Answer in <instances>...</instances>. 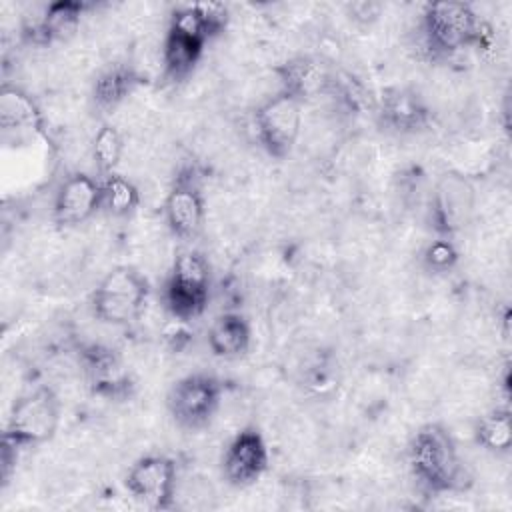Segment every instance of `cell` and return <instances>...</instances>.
I'll list each match as a JSON object with an SVG mask.
<instances>
[{
  "mask_svg": "<svg viewBox=\"0 0 512 512\" xmlns=\"http://www.w3.org/2000/svg\"><path fill=\"white\" fill-rule=\"evenodd\" d=\"M408 456L416 480L428 492H458L472 482L454 440L440 424L422 426L410 442Z\"/></svg>",
  "mask_w": 512,
  "mask_h": 512,
  "instance_id": "cell-1",
  "label": "cell"
},
{
  "mask_svg": "<svg viewBox=\"0 0 512 512\" xmlns=\"http://www.w3.org/2000/svg\"><path fill=\"white\" fill-rule=\"evenodd\" d=\"M426 44L436 54H454L468 46L484 44L488 36L486 24L466 2H432L422 14Z\"/></svg>",
  "mask_w": 512,
  "mask_h": 512,
  "instance_id": "cell-2",
  "label": "cell"
},
{
  "mask_svg": "<svg viewBox=\"0 0 512 512\" xmlns=\"http://www.w3.org/2000/svg\"><path fill=\"white\" fill-rule=\"evenodd\" d=\"M58 424L60 400L48 386H40L12 404L2 440L18 450L38 446L54 438Z\"/></svg>",
  "mask_w": 512,
  "mask_h": 512,
  "instance_id": "cell-3",
  "label": "cell"
},
{
  "mask_svg": "<svg viewBox=\"0 0 512 512\" xmlns=\"http://www.w3.org/2000/svg\"><path fill=\"white\" fill-rule=\"evenodd\" d=\"M150 292L148 280L132 266L110 270L92 292V312L100 322L122 326L136 320Z\"/></svg>",
  "mask_w": 512,
  "mask_h": 512,
  "instance_id": "cell-4",
  "label": "cell"
},
{
  "mask_svg": "<svg viewBox=\"0 0 512 512\" xmlns=\"http://www.w3.org/2000/svg\"><path fill=\"white\" fill-rule=\"evenodd\" d=\"M210 294V268L196 250H184L174 258L172 272L164 286V306L176 320L198 318Z\"/></svg>",
  "mask_w": 512,
  "mask_h": 512,
  "instance_id": "cell-5",
  "label": "cell"
},
{
  "mask_svg": "<svg viewBox=\"0 0 512 512\" xmlns=\"http://www.w3.org/2000/svg\"><path fill=\"white\" fill-rule=\"evenodd\" d=\"M254 126L260 146L272 158H286L296 146L302 128V102L278 90L254 112Z\"/></svg>",
  "mask_w": 512,
  "mask_h": 512,
  "instance_id": "cell-6",
  "label": "cell"
},
{
  "mask_svg": "<svg viewBox=\"0 0 512 512\" xmlns=\"http://www.w3.org/2000/svg\"><path fill=\"white\" fill-rule=\"evenodd\" d=\"M222 384L212 374L194 372L180 378L168 392L166 406L178 426L204 428L220 408Z\"/></svg>",
  "mask_w": 512,
  "mask_h": 512,
  "instance_id": "cell-7",
  "label": "cell"
},
{
  "mask_svg": "<svg viewBox=\"0 0 512 512\" xmlns=\"http://www.w3.org/2000/svg\"><path fill=\"white\" fill-rule=\"evenodd\" d=\"M128 492L152 510H168L176 496V462L162 454L138 458L124 480Z\"/></svg>",
  "mask_w": 512,
  "mask_h": 512,
  "instance_id": "cell-8",
  "label": "cell"
},
{
  "mask_svg": "<svg viewBox=\"0 0 512 512\" xmlns=\"http://www.w3.org/2000/svg\"><path fill=\"white\" fill-rule=\"evenodd\" d=\"M476 192L468 178L446 172L432 194V224L440 238H452L464 230L474 214Z\"/></svg>",
  "mask_w": 512,
  "mask_h": 512,
  "instance_id": "cell-9",
  "label": "cell"
},
{
  "mask_svg": "<svg viewBox=\"0 0 512 512\" xmlns=\"http://www.w3.org/2000/svg\"><path fill=\"white\" fill-rule=\"evenodd\" d=\"M270 454L264 436L248 426L240 430L222 456V476L228 484L244 488L254 484L268 468Z\"/></svg>",
  "mask_w": 512,
  "mask_h": 512,
  "instance_id": "cell-10",
  "label": "cell"
},
{
  "mask_svg": "<svg viewBox=\"0 0 512 512\" xmlns=\"http://www.w3.org/2000/svg\"><path fill=\"white\" fill-rule=\"evenodd\" d=\"M164 216L174 236L190 240L200 234L204 226L206 206L202 190L192 170L180 172L176 176L164 202Z\"/></svg>",
  "mask_w": 512,
  "mask_h": 512,
  "instance_id": "cell-11",
  "label": "cell"
},
{
  "mask_svg": "<svg viewBox=\"0 0 512 512\" xmlns=\"http://www.w3.org/2000/svg\"><path fill=\"white\" fill-rule=\"evenodd\" d=\"M102 208V182L74 172L56 190L52 216L58 226H78Z\"/></svg>",
  "mask_w": 512,
  "mask_h": 512,
  "instance_id": "cell-12",
  "label": "cell"
},
{
  "mask_svg": "<svg viewBox=\"0 0 512 512\" xmlns=\"http://www.w3.org/2000/svg\"><path fill=\"white\" fill-rule=\"evenodd\" d=\"M276 74L280 78V90L292 94L302 104L308 98L328 92L336 82L330 68L322 60L312 56H298L286 60L276 68Z\"/></svg>",
  "mask_w": 512,
  "mask_h": 512,
  "instance_id": "cell-13",
  "label": "cell"
},
{
  "mask_svg": "<svg viewBox=\"0 0 512 512\" xmlns=\"http://www.w3.org/2000/svg\"><path fill=\"white\" fill-rule=\"evenodd\" d=\"M0 128L4 136L44 134V116L38 104L18 86L4 84L0 90Z\"/></svg>",
  "mask_w": 512,
  "mask_h": 512,
  "instance_id": "cell-14",
  "label": "cell"
},
{
  "mask_svg": "<svg viewBox=\"0 0 512 512\" xmlns=\"http://www.w3.org/2000/svg\"><path fill=\"white\" fill-rule=\"evenodd\" d=\"M84 10H86V4L78 0L52 2L44 10V16L32 22L24 34L34 44H50L54 40H66L78 30Z\"/></svg>",
  "mask_w": 512,
  "mask_h": 512,
  "instance_id": "cell-15",
  "label": "cell"
},
{
  "mask_svg": "<svg viewBox=\"0 0 512 512\" xmlns=\"http://www.w3.org/2000/svg\"><path fill=\"white\" fill-rule=\"evenodd\" d=\"M250 342L252 328L240 312H224L208 328V348L218 358H238L248 352Z\"/></svg>",
  "mask_w": 512,
  "mask_h": 512,
  "instance_id": "cell-16",
  "label": "cell"
},
{
  "mask_svg": "<svg viewBox=\"0 0 512 512\" xmlns=\"http://www.w3.org/2000/svg\"><path fill=\"white\" fill-rule=\"evenodd\" d=\"M206 44H208L206 40L168 24V32L162 48V62H164L166 76L172 80L186 78L192 72V68L198 64Z\"/></svg>",
  "mask_w": 512,
  "mask_h": 512,
  "instance_id": "cell-17",
  "label": "cell"
},
{
  "mask_svg": "<svg viewBox=\"0 0 512 512\" xmlns=\"http://www.w3.org/2000/svg\"><path fill=\"white\" fill-rule=\"evenodd\" d=\"M382 122L396 132H416L428 124V108L410 90H392L380 104Z\"/></svg>",
  "mask_w": 512,
  "mask_h": 512,
  "instance_id": "cell-18",
  "label": "cell"
},
{
  "mask_svg": "<svg viewBox=\"0 0 512 512\" xmlns=\"http://www.w3.org/2000/svg\"><path fill=\"white\" fill-rule=\"evenodd\" d=\"M138 84L140 76L132 68L110 66L96 78L92 98L100 110H114L136 90Z\"/></svg>",
  "mask_w": 512,
  "mask_h": 512,
  "instance_id": "cell-19",
  "label": "cell"
},
{
  "mask_svg": "<svg viewBox=\"0 0 512 512\" xmlns=\"http://www.w3.org/2000/svg\"><path fill=\"white\" fill-rule=\"evenodd\" d=\"M140 204L138 188L120 174H108L102 180V208L112 216H128Z\"/></svg>",
  "mask_w": 512,
  "mask_h": 512,
  "instance_id": "cell-20",
  "label": "cell"
},
{
  "mask_svg": "<svg viewBox=\"0 0 512 512\" xmlns=\"http://www.w3.org/2000/svg\"><path fill=\"white\" fill-rule=\"evenodd\" d=\"M476 440L490 452H506L512 444V416L508 410H492L480 418Z\"/></svg>",
  "mask_w": 512,
  "mask_h": 512,
  "instance_id": "cell-21",
  "label": "cell"
},
{
  "mask_svg": "<svg viewBox=\"0 0 512 512\" xmlns=\"http://www.w3.org/2000/svg\"><path fill=\"white\" fill-rule=\"evenodd\" d=\"M122 150H124V142H122V136L116 130V126H112V124L100 126L92 140V158L102 174H106V176L114 174V170L122 158Z\"/></svg>",
  "mask_w": 512,
  "mask_h": 512,
  "instance_id": "cell-22",
  "label": "cell"
},
{
  "mask_svg": "<svg viewBox=\"0 0 512 512\" xmlns=\"http://www.w3.org/2000/svg\"><path fill=\"white\" fill-rule=\"evenodd\" d=\"M458 260V252L450 238H438L424 250V264L434 272H448Z\"/></svg>",
  "mask_w": 512,
  "mask_h": 512,
  "instance_id": "cell-23",
  "label": "cell"
}]
</instances>
